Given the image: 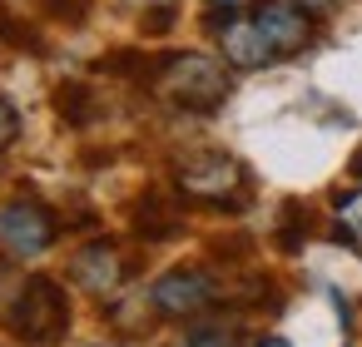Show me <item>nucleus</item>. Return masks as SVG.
<instances>
[{"label": "nucleus", "instance_id": "nucleus-1", "mask_svg": "<svg viewBox=\"0 0 362 347\" xmlns=\"http://www.w3.org/2000/svg\"><path fill=\"white\" fill-rule=\"evenodd\" d=\"M149 85L174 105V110H189V114H214L223 100H228V70L214 60V55H194V50H179V55H164V60H149Z\"/></svg>", "mask_w": 362, "mask_h": 347}, {"label": "nucleus", "instance_id": "nucleus-2", "mask_svg": "<svg viewBox=\"0 0 362 347\" xmlns=\"http://www.w3.org/2000/svg\"><path fill=\"white\" fill-rule=\"evenodd\" d=\"M6 322H11V332H16L21 342L50 347V342H60V337L70 332V298H65V288H60L55 278L30 273V278L21 283V293L11 298Z\"/></svg>", "mask_w": 362, "mask_h": 347}, {"label": "nucleus", "instance_id": "nucleus-3", "mask_svg": "<svg viewBox=\"0 0 362 347\" xmlns=\"http://www.w3.org/2000/svg\"><path fill=\"white\" fill-rule=\"evenodd\" d=\"M174 184L184 199H194L204 208H218V213L248 208V169L233 154H194L179 164Z\"/></svg>", "mask_w": 362, "mask_h": 347}, {"label": "nucleus", "instance_id": "nucleus-4", "mask_svg": "<svg viewBox=\"0 0 362 347\" xmlns=\"http://www.w3.org/2000/svg\"><path fill=\"white\" fill-rule=\"evenodd\" d=\"M55 238H60V218L45 204L16 199V204L0 208V248L11 258H40Z\"/></svg>", "mask_w": 362, "mask_h": 347}, {"label": "nucleus", "instance_id": "nucleus-5", "mask_svg": "<svg viewBox=\"0 0 362 347\" xmlns=\"http://www.w3.org/2000/svg\"><path fill=\"white\" fill-rule=\"evenodd\" d=\"M214 298H218V283L204 268H169L149 288V307L159 317H199L204 307H214Z\"/></svg>", "mask_w": 362, "mask_h": 347}, {"label": "nucleus", "instance_id": "nucleus-6", "mask_svg": "<svg viewBox=\"0 0 362 347\" xmlns=\"http://www.w3.org/2000/svg\"><path fill=\"white\" fill-rule=\"evenodd\" d=\"M253 20H258V30H263V40L273 45L278 60L298 55L313 40V25L303 16V6H293V0H263V6L253 11Z\"/></svg>", "mask_w": 362, "mask_h": 347}, {"label": "nucleus", "instance_id": "nucleus-7", "mask_svg": "<svg viewBox=\"0 0 362 347\" xmlns=\"http://www.w3.org/2000/svg\"><path fill=\"white\" fill-rule=\"evenodd\" d=\"M70 273H75V283L85 288V293H95V298H110L124 278H129V268H124V253L115 248V243H90V248H80L75 253V263H70Z\"/></svg>", "mask_w": 362, "mask_h": 347}, {"label": "nucleus", "instance_id": "nucleus-8", "mask_svg": "<svg viewBox=\"0 0 362 347\" xmlns=\"http://www.w3.org/2000/svg\"><path fill=\"white\" fill-rule=\"evenodd\" d=\"M218 45H223V60H228L233 70H263V65L278 60L273 45L263 40V30H258L253 16H238L228 30H218Z\"/></svg>", "mask_w": 362, "mask_h": 347}, {"label": "nucleus", "instance_id": "nucleus-9", "mask_svg": "<svg viewBox=\"0 0 362 347\" xmlns=\"http://www.w3.org/2000/svg\"><path fill=\"white\" fill-rule=\"evenodd\" d=\"M179 228H184V218H179V208L164 194H144L134 204V233L139 238H174Z\"/></svg>", "mask_w": 362, "mask_h": 347}, {"label": "nucleus", "instance_id": "nucleus-10", "mask_svg": "<svg viewBox=\"0 0 362 347\" xmlns=\"http://www.w3.org/2000/svg\"><path fill=\"white\" fill-rule=\"evenodd\" d=\"M332 208H337V243L362 253V189H342Z\"/></svg>", "mask_w": 362, "mask_h": 347}, {"label": "nucleus", "instance_id": "nucleus-11", "mask_svg": "<svg viewBox=\"0 0 362 347\" xmlns=\"http://www.w3.org/2000/svg\"><path fill=\"white\" fill-rule=\"evenodd\" d=\"M243 337H238V327L233 322H199V327H189L179 342H169V347H238Z\"/></svg>", "mask_w": 362, "mask_h": 347}, {"label": "nucleus", "instance_id": "nucleus-12", "mask_svg": "<svg viewBox=\"0 0 362 347\" xmlns=\"http://www.w3.org/2000/svg\"><path fill=\"white\" fill-rule=\"evenodd\" d=\"M55 105H60V119L65 124H90L95 119V95L85 85H60L55 90Z\"/></svg>", "mask_w": 362, "mask_h": 347}, {"label": "nucleus", "instance_id": "nucleus-13", "mask_svg": "<svg viewBox=\"0 0 362 347\" xmlns=\"http://www.w3.org/2000/svg\"><path fill=\"white\" fill-rule=\"evenodd\" d=\"M238 16H248V0H209V6H204V30H228Z\"/></svg>", "mask_w": 362, "mask_h": 347}, {"label": "nucleus", "instance_id": "nucleus-14", "mask_svg": "<svg viewBox=\"0 0 362 347\" xmlns=\"http://www.w3.org/2000/svg\"><path fill=\"white\" fill-rule=\"evenodd\" d=\"M303 223H308L303 204H298V199H288V204H283V233H278V243H283L288 253H298V248H303V238H308V228H303Z\"/></svg>", "mask_w": 362, "mask_h": 347}, {"label": "nucleus", "instance_id": "nucleus-15", "mask_svg": "<svg viewBox=\"0 0 362 347\" xmlns=\"http://www.w3.org/2000/svg\"><path fill=\"white\" fill-rule=\"evenodd\" d=\"M16 134H21V114H16L6 100H0V149H11V144H16Z\"/></svg>", "mask_w": 362, "mask_h": 347}, {"label": "nucleus", "instance_id": "nucleus-16", "mask_svg": "<svg viewBox=\"0 0 362 347\" xmlns=\"http://www.w3.org/2000/svg\"><path fill=\"white\" fill-rule=\"evenodd\" d=\"M0 40H11V45H25V50H40V40H35L25 25H16V20H0Z\"/></svg>", "mask_w": 362, "mask_h": 347}, {"label": "nucleus", "instance_id": "nucleus-17", "mask_svg": "<svg viewBox=\"0 0 362 347\" xmlns=\"http://www.w3.org/2000/svg\"><path fill=\"white\" fill-rule=\"evenodd\" d=\"M50 6V16H60V20H80L85 16V0H45Z\"/></svg>", "mask_w": 362, "mask_h": 347}, {"label": "nucleus", "instance_id": "nucleus-18", "mask_svg": "<svg viewBox=\"0 0 362 347\" xmlns=\"http://www.w3.org/2000/svg\"><path fill=\"white\" fill-rule=\"evenodd\" d=\"M293 6H303V11H327L332 0H293Z\"/></svg>", "mask_w": 362, "mask_h": 347}, {"label": "nucleus", "instance_id": "nucleus-19", "mask_svg": "<svg viewBox=\"0 0 362 347\" xmlns=\"http://www.w3.org/2000/svg\"><path fill=\"white\" fill-rule=\"evenodd\" d=\"M253 347H293V342H288V337H258Z\"/></svg>", "mask_w": 362, "mask_h": 347}, {"label": "nucleus", "instance_id": "nucleus-20", "mask_svg": "<svg viewBox=\"0 0 362 347\" xmlns=\"http://www.w3.org/2000/svg\"><path fill=\"white\" fill-rule=\"evenodd\" d=\"M352 174H357V179H362V154H357V159H352Z\"/></svg>", "mask_w": 362, "mask_h": 347}, {"label": "nucleus", "instance_id": "nucleus-21", "mask_svg": "<svg viewBox=\"0 0 362 347\" xmlns=\"http://www.w3.org/2000/svg\"><path fill=\"white\" fill-rule=\"evenodd\" d=\"M139 6H174V0H139Z\"/></svg>", "mask_w": 362, "mask_h": 347}, {"label": "nucleus", "instance_id": "nucleus-22", "mask_svg": "<svg viewBox=\"0 0 362 347\" xmlns=\"http://www.w3.org/2000/svg\"><path fill=\"white\" fill-rule=\"evenodd\" d=\"M90 347H129V342H90Z\"/></svg>", "mask_w": 362, "mask_h": 347}]
</instances>
